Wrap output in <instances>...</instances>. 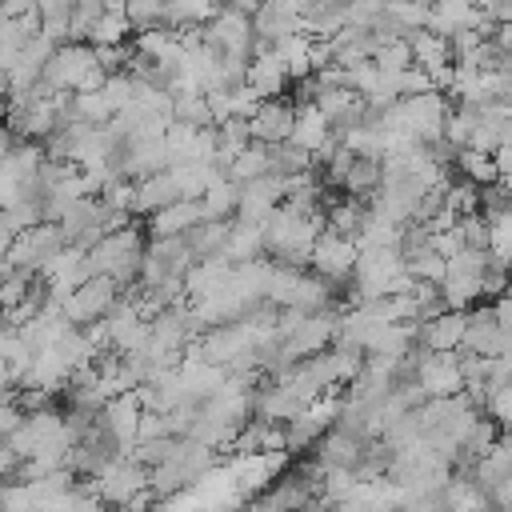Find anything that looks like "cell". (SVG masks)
Listing matches in <instances>:
<instances>
[{
	"instance_id": "obj_1",
	"label": "cell",
	"mask_w": 512,
	"mask_h": 512,
	"mask_svg": "<svg viewBox=\"0 0 512 512\" xmlns=\"http://www.w3.org/2000/svg\"><path fill=\"white\" fill-rule=\"evenodd\" d=\"M144 236H148V232H140V224H124V228L100 236V240L88 248L92 276L104 272V276H112L120 288H132V284L140 280V264H144V252H148Z\"/></svg>"
},
{
	"instance_id": "obj_2",
	"label": "cell",
	"mask_w": 512,
	"mask_h": 512,
	"mask_svg": "<svg viewBox=\"0 0 512 512\" xmlns=\"http://www.w3.org/2000/svg\"><path fill=\"white\" fill-rule=\"evenodd\" d=\"M64 244H72V240L64 236L60 220H40V224H32L28 232H20L12 244H4V268H28V272L40 276V268H44Z\"/></svg>"
},
{
	"instance_id": "obj_3",
	"label": "cell",
	"mask_w": 512,
	"mask_h": 512,
	"mask_svg": "<svg viewBox=\"0 0 512 512\" xmlns=\"http://www.w3.org/2000/svg\"><path fill=\"white\" fill-rule=\"evenodd\" d=\"M124 296V288L112 280V276H104V272H96V276H88L76 292H68L64 300H60V308H64V316L72 320V324H92V320H100V316H108L112 312V304Z\"/></svg>"
},
{
	"instance_id": "obj_4",
	"label": "cell",
	"mask_w": 512,
	"mask_h": 512,
	"mask_svg": "<svg viewBox=\"0 0 512 512\" xmlns=\"http://www.w3.org/2000/svg\"><path fill=\"white\" fill-rule=\"evenodd\" d=\"M336 320H340L336 308L304 312V320H300V324L284 336V344H280V348H284V360L296 364V360H308V356L332 348V344H336Z\"/></svg>"
},
{
	"instance_id": "obj_5",
	"label": "cell",
	"mask_w": 512,
	"mask_h": 512,
	"mask_svg": "<svg viewBox=\"0 0 512 512\" xmlns=\"http://www.w3.org/2000/svg\"><path fill=\"white\" fill-rule=\"evenodd\" d=\"M96 64H100V56H96V44H92V40H64V44L52 52V60H48L44 80H48L56 92H76L80 80L88 76V68H96Z\"/></svg>"
},
{
	"instance_id": "obj_6",
	"label": "cell",
	"mask_w": 512,
	"mask_h": 512,
	"mask_svg": "<svg viewBox=\"0 0 512 512\" xmlns=\"http://www.w3.org/2000/svg\"><path fill=\"white\" fill-rule=\"evenodd\" d=\"M204 44L220 48V52H232V56H252L256 48V28H252V16L224 4L208 24H204Z\"/></svg>"
},
{
	"instance_id": "obj_7",
	"label": "cell",
	"mask_w": 512,
	"mask_h": 512,
	"mask_svg": "<svg viewBox=\"0 0 512 512\" xmlns=\"http://www.w3.org/2000/svg\"><path fill=\"white\" fill-rule=\"evenodd\" d=\"M356 260H360V240L352 236H340L336 228H324L312 244V268L328 280H348L356 272Z\"/></svg>"
},
{
	"instance_id": "obj_8",
	"label": "cell",
	"mask_w": 512,
	"mask_h": 512,
	"mask_svg": "<svg viewBox=\"0 0 512 512\" xmlns=\"http://www.w3.org/2000/svg\"><path fill=\"white\" fill-rule=\"evenodd\" d=\"M88 276H92V264H88V248H84V244H64V248L40 268V280L48 284V292H52L56 300H64L68 292H76Z\"/></svg>"
},
{
	"instance_id": "obj_9",
	"label": "cell",
	"mask_w": 512,
	"mask_h": 512,
	"mask_svg": "<svg viewBox=\"0 0 512 512\" xmlns=\"http://www.w3.org/2000/svg\"><path fill=\"white\" fill-rule=\"evenodd\" d=\"M168 164H172V156H168L164 136H136V140H124V148H120V172L132 176V180L164 172Z\"/></svg>"
},
{
	"instance_id": "obj_10",
	"label": "cell",
	"mask_w": 512,
	"mask_h": 512,
	"mask_svg": "<svg viewBox=\"0 0 512 512\" xmlns=\"http://www.w3.org/2000/svg\"><path fill=\"white\" fill-rule=\"evenodd\" d=\"M284 196H288V180H284V176H276V172L256 176V180H248V184L240 188V212H236V216L264 224V220L284 204Z\"/></svg>"
},
{
	"instance_id": "obj_11",
	"label": "cell",
	"mask_w": 512,
	"mask_h": 512,
	"mask_svg": "<svg viewBox=\"0 0 512 512\" xmlns=\"http://www.w3.org/2000/svg\"><path fill=\"white\" fill-rule=\"evenodd\" d=\"M140 416H144V400H140L136 388L132 392H120V396H112L104 404V424H108V432L116 436V444L124 452H132L136 440H140Z\"/></svg>"
},
{
	"instance_id": "obj_12",
	"label": "cell",
	"mask_w": 512,
	"mask_h": 512,
	"mask_svg": "<svg viewBox=\"0 0 512 512\" xmlns=\"http://www.w3.org/2000/svg\"><path fill=\"white\" fill-rule=\"evenodd\" d=\"M248 504H252V508H308V504H320V496H316V488L292 468V472H280V476L268 484V492H256Z\"/></svg>"
},
{
	"instance_id": "obj_13",
	"label": "cell",
	"mask_w": 512,
	"mask_h": 512,
	"mask_svg": "<svg viewBox=\"0 0 512 512\" xmlns=\"http://www.w3.org/2000/svg\"><path fill=\"white\" fill-rule=\"evenodd\" d=\"M252 124V136L264 140V144H276V140H288L292 128H296V100H284V96H268L256 116L248 120Z\"/></svg>"
},
{
	"instance_id": "obj_14",
	"label": "cell",
	"mask_w": 512,
	"mask_h": 512,
	"mask_svg": "<svg viewBox=\"0 0 512 512\" xmlns=\"http://www.w3.org/2000/svg\"><path fill=\"white\" fill-rule=\"evenodd\" d=\"M464 328H468V308H444L432 320H420V344L432 352H452L464 344Z\"/></svg>"
},
{
	"instance_id": "obj_15",
	"label": "cell",
	"mask_w": 512,
	"mask_h": 512,
	"mask_svg": "<svg viewBox=\"0 0 512 512\" xmlns=\"http://www.w3.org/2000/svg\"><path fill=\"white\" fill-rule=\"evenodd\" d=\"M364 448H368V440H364V436H356V432H348V428L332 424V428L312 444V456H320L324 464L356 468V464L364 460Z\"/></svg>"
},
{
	"instance_id": "obj_16",
	"label": "cell",
	"mask_w": 512,
	"mask_h": 512,
	"mask_svg": "<svg viewBox=\"0 0 512 512\" xmlns=\"http://www.w3.org/2000/svg\"><path fill=\"white\" fill-rule=\"evenodd\" d=\"M200 220H204L200 200L180 196V200H172V204H164L160 212L148 216V240H152V236H184V232H192V224H200Z\"/></svg>"
},
{
	"instance_id": "obj_17",
	"label": "cell",
	"mask_w": 512,
	"mask_h": 512,
	"mask_svg": "<svg viewBox=\"0 0 512 512\" xmlns=\"http://www.w3.org/2000/svg\"><path fill=\"white\" fill-rule=\"evenodd\" d=\"M500 332H504V324H500L496 308H492V304H472V308H468V328H464V344H460V348L496 356Z\"/></svg>"
},
{
	"instance_id": "obj_18",
	"label": "cell",
	"mask_w": 512,
	"mask_h": 512,
	"mask_svg": "<svg viewBox=\"0 0 512 512\" xmlns=\"http://www.w3.org/2000/svg\"><path fill=\"white\" fill-rule=\"evenodd\" d=\"M264 252H268L264 224L260 220H244V216H232V228H228V240H224V256L232 264H244V260H260Z\"/></svg>"
},
{
	"instance_id": "obj_19",
	"label": "cell",
	"mask_w": 512,
	"mask_h": 512,
	"mask_svg": "<svg viewBox=\"0 0 512 512\" xmlns=\"http://www.w3.org/2000/svg\"><path fill=\"white\" fill-rule=\"evenodd\" d=\"M228 272H232V260L220 252V256H200L188 272H184V288H188V304H196V300H204V296H212L224 280H228Z\"/></svg>"
},
{
	"instance_id": "obj_20",
	"label": "cell",
	"mask_w": 512,
	"mask_h": 512,
	"mask_svg": "<svg viewBox=\"0 0 512 512\" xmlns=\"http://www.w3.org/2000/svg\"><path fill=\"white\" fill-rule=\"evenodd\" d=\"M248 84H252L264 100H268V96H284V88L292 84V76H288V64L276 56V48L252 56V64H248Z\"/></svg>"
},
{
	"instance_id": "obj_21",
	"label": "cell",
	"mask_w": 512,
	"mask_h": 512,
	"mask_svg": "<svg viewBox=\"0 0 512 512\" xmlns=\"http://www.w3.org/2000/svg\"><path fill=\"white\" fill-rule=\"evenodd\" d=\"M172 200H180V184H176L172 168L136 180V216H152V212H160Z\"/></svg>"
},
{
	"instance_id": "obj_22",
	"label": "cell",
	"mask_w": 512,
	"mask_h": 512,
	"mask_svg": "<svg viewBox=\"0 0 512 512\" xmlns=\"http://www.w3.org/2000/svg\"><path fill=\"white\" fill-rule=\"evenodd\" d=\"M240 180H232L228 172L220 176V180H212L208 184V192L200 196V208H204V216H212V220H232L236 212H240Z\"/></svg>"
},
{
	"instance_id": "obj_23",
	"label": "cell",
	"mask_w": 512,
	"mask_h": 512,
	"mask_svg": "<svg viewBox=\"0 0 512 512\" xmlns=\"http://www.w3.org/2000/svg\"><path fill=\"white\" fill-rule=\"evenodd\" d=\"M440 292L448 308H472L484 300V272H448L440 280Z\"/></svg>"
},
{
	"instance_id": "obj_24",
	"label": "cell",
	"mask_w": 512,
	"mask_h": 512,
	"mask_svg": "<svg viewBox=\"0 0 512 512\" xmlns=\"http://www.w3.org/2000/svg\"><path fill=\"white\" fill-rule=\"evenodd\" d=\"M408 40H412L416 64H424V68H440V64L456 60L452 56V40L444 32H436V28H416V32H408Z\"/></svg>"
},
{
	"instance_id": "obj_25",
	"label": "cell",
	"mask_w": 512,
	"mask_h": 512,
	"mask_svg": "<svg viewBox=\"0 0 512 512\" xmlns=\"http://www.w3.org/2000/svg\"><path fill=\"white\" fill-rule=\"evenodd\" d=\"M272 48H276V56L288 64V76H292V80L312 76V36H308V32H288V36L276 40Z\"/></svg>"
},
{
	"instance_id": "obj_26",
	"label": "cell",
	"mask_w": 512,
	"mask_h": 512,
	"mask_svg": "<svg viewBox=\"0 0 512 512\" xmlns=\"http://www.w3.org/2000/svg\"><path fill=\"white\" fill-rule=\"evenodd\" d=\"M380 180H384V156H360V152H356V160H352V168H348V176H344V192L368 200V196L380 188Z\"/></svg>"
},
{
	"instance_id": "obj_27",
	"label": "cell",
	"mask_w": 512,
	"mask_h": 512,
	"mask_svg": "<svg viewBox=\"0 0 512 512\" xmlns=\"http://www.w3.org/2000/svg\"><path fill=\"white\" fill-rule=\"evenodd\" d=\"M368 212H372V204L348 192V200H336V204L328 208V228H336L340 236H352V240H356V236L364 232Z\"/></svg>"
},
{
	"instance_id": "obj_28",
	"label": "cell",
	"mask_w": 512,
	"mask_h": 512,
	"mask_svg": "<svg viewBox=\"0 0 512 512\" xmlns=\"http://www.w3.org/2000/svg\"><path fill=\"white\" fill-rule=\"evenodd\" d=\"M224 4L216 0H164V24L188 28V24H208Z\"/></svg>"
},
{
	"instance_id": "obj_29",
	"label": "cell",
	"mask_w": 512,
	"mask_h": 512,
	"mask_svg": "<svg viewBox=\"0 0 512 512\" xmlns=\"http://www.w3.org/2000/svg\"><path fill=\"white\" fill-rule=\"evenodd\" d=\"M268 172H272V152H268L264 140H252V144L228 164V176L240 180V184H248V180H256V176H268Z\"/></svg>"
},
{
	"instance_id": "obj_30",
	"label": "cell",
	"mask_w": 512,
	"mask_h": 512,
	"mask_svg": "<svg viewBox=\"0 0 512 512\" xmlns=\"http://www.w3.org/2000/svg\"><path fill=\"white\" fill-rule=\"evenodd\" d=\"M456 168H460V176L476 180L480 188L500 180V164H496V156L484 152V148H456Z\"/></svg>"
},
{
	"instance_id": "obj_31",
	"label": "cell",
	"mask_w": 512,
	"mask_h": 512,
	"mask_svg": "<svg viewBox=\"0 0 512 512\" xmlns=\"http://www.w3.org/2000/svg\"><path fill=\"white\" fill-rule=\"evenodd\" d=\"M228 228H232V220H212V216H204L200 224H192L188 244H192L196 260L200 256H220L224 252V240H228Z\"/></svg>"
},
{
	"instance_id": "obj_32",
	"label": "cell",
	"mask_w": 512,
	"mask_h": 512,
	"mask_svg": "<svg viewBox=\"0 0 512 512\" xmlns=\"http://www.w3.org/2000/svg\"><path fill=\"white\" fill-rule=\"evenodd\" d=\"M220 128V152H216V164H232L256 136H252V124L244 120V116H232V120H224V124H216Z\"/></svg>"
},
{
	"instance_id": "obj_33",
	"label": "cell",
	"mask_w": 512,
	"mask_h": 512,
	"mask_svg": "<svg viewBox=\"0 0 512 512\" xmlns=\"http://www.w3.org/2000/svg\"><path fill=\"white\" fill-rule=\"evenodd\" d=\"M40 220H44V200H20V204L4 208V220H0V228H4V244H12L20 232H28V228L40 224Z\"/></svg>"
},
{
	"instance_id": "obj_34",
	"label": "cell",
	"mask_w": 512,
	"mask_h": 512,
	"mask_svg": "<svg viewBox=\"0 0 512 512\" xmlns=\"http://www.w3.org/2000/svg\"><path fill=\"white\" fill-rule=\"evenodd\" d=\"M128 32H136V24L128 20V12L124 8H108L100 20H96V28H92V44H128Z\"/></svg>"
},
{
	"instance_id": "obj_35",
	"label": "cell",
	"mask_w": 512,
	"mask_h": 512,
	"mask_svg": "<svg viewBox=\"0 0 512 512\" xmlns=\"http://www.w3.org/2000/svg\"><path fill=\"white\" fill-rule=\"evenodd\" d=\"M408 272H412L416 280H432V284H440V280L448 276V256H444L436 244H424V248H416V252L408 256Z\"/></svg>"
},
{
	"instance_id": "obj_36",
	"label": "cell",
	"mask_w": 512,
	"mask_h": 512,
	"mask_svg": "<svg viewBox=\"0 0 512 512\" xmlns=\"http://www.w3.org/2000/svg\"><path fill=\"white\" fill-rule=\"evenodd\" d=\"M72 116L76 120H88V124H108L116 116V108L108 104L104 88H96V92H72Z\"/></svg>"
},
{
	"instance_id": "obj_37",
	"label": "cell",
	"mask_w": 512,
	"mask_h": 512,
	"mask_svg": "<svg viewBox=\"0 0 512 512\" xmlns=\"http://www.w3.org/2000/svg\"><path fill=\"white\" fill-rule=\"evenodd\" d=\"M172 116L184 120V124H196V128L216 124V120H212V108H208V92H176Z\"/></svg>"
},
{
	"instance_id": "obj_38",
	"label": "cell",
	"mask_w": 512,
	"mask_h": 512,
	"mask_svg": "<svg viewBox=\"0 0 512 512\" xmlns=\"http://www.w3.org/2000/svg\"><path fill=\"white\" fill-rule=\"evenodd\" d=\"M376 64L384 72H404L408 64H416V52H412V40L408 36H396V40H384L376 48Z\"/></svg>"
},
{
	"instance_id": "obj_39",
	"label": "cell",
	"mask_w": 512,
	"mask_h": 512,
	"mask_svg": "<svg viewBox=\"0 0 512 512\" xmlns=\"http://www.w3.org/2000/svg\"><path fill=\"white\" fill-rule=\"evenodd\" d=\"M456 228H460V236H464L468 248H492V220H488L484 208L464 212V216L456 220Z\"/></svg>"
},
{
	"instance_id": "obj_40",
	"label": "cell",
	"mask_w": 512,
	"mask_h": 512,
	"mask_svg": "<svg viewBox=\"0 0 512 512\" xmlns=\"http://www.w3.org/2000/svg\"><path fill=\"white\" fill-rule=\"evenodd\" d=\"M176 444H180V436H176V432H164V436H144V440H136L132 456H136V460H144L148 468H156L160 460H168V456L176 452Z\"/></svg>"
},
{
	"instance_id": "obj_41",
	"label": "cell",
	"mask_w": 512,
	"mask_h": 512,
	"mask_svg": "<svg viewBox=\"0 0 512 512\" xmlns=\"http://www.w3.org/2000/svg\"><path fill=\"white\" fill-rule=\"evenodd\" d=\"M108 12V0H76V12H72V40H88L96 20Z\"/></svg>"
},
{
	"instance_id": "obj_42",
	"label": "cell",
	"mask_w": 512,
	"mask_h": 512,
	"mask_svg": "<svg viewBox=\"0 0 512 512\" xmlns=\"http://www.w3.org/2000/svg\"><path fill=\"white\" fill-rule=\"evenodd\" d=\"M380 76H384V68L376 64V56L348 64V84H352L360 96H372V92H376V84H380Z\"/></svg>"
},
{
	"instance_id": "obj_43",
	"label": "cell",
	"mask_w": 512,
	"mask_h": 512,
	"mask_svg": "<svg viewBox=\"0 0 512 512\" xmlns=\"http://www.w3.org/2000/svg\"><path fill=\"white\" fill-rule=\"evenodd\" d=\"M124 12H128V20H132L136 28L160 24V20H164V0H128Z\"/></svg>"
},
{
	"instance_id": "obj_44",
	"label": "cell",
	"mask_w": 512,
	"mask_h": 512,
	"mask_svg": "<svg viewBox=\"0 0 512 512\" xmlns=\"http://www.w3.org/2000/svg\"><path fill=\"white\" fill-rule=\"evenodd\" d=\"M488 416L500 420V428H512V384H500L488 392V404H484Z\"/></svg>"
},
{
	"instance_id": "obj_45",
	"label": "cell",
	"mask_w": 512,
	"mask_h": 512,
	"mask_svg": "<svg viewBox=\"0 0 512 512\" xmlns=\"http://www.w3.org/2000/svg\"><path fill=\"white\" fill-rule=\"evenodd\" d=\"M400 88H404V96H416V92H432L436 84H432V72L424 64H408L400 72Z\"/></svg>"
},
{
	"instance_id": "obj_46",
	"label": "cell",
	"mask_w": 512,
	"mask_h": 512,
	"mask_svg": "<svg viewBox=\"0 0 512 512\" xmlns=\"http://www.w3.org/2000/svg\"><path fill=\"white\" fill-rule=\"evenodd\" d=\"M492 156H496V164H500V184H508V188H512V140H508V144H500Z\"/></svg>"
},
{
	"instance_id": "obj_47",
	"label": "cell",
	"mask_w": 512,
	"mask_h": 512,
	"mask_svg": "<svg viewBox=\"0 0 512 512\" xmlns=\"http://www.w3.org/2000/svg\"><path fill=\"white\" fill-rule=\"evenodd\" d=\"M492 40H496V44H500V48H504V52H508V56H512V24H500V28H496V36H492Z\"/></svg>"
},
{
	"instance_id": "obj_48",
	"label": "cell",
	"mask_w": 512,
	"mask_h": 512,
	"mask_svg": "<svg viewBox=\"0 0 512 512\" xmlns=\"http://www.w3.org/2000/svg\"><path fill=\"white\" fill-rule=\"evenodd\" d=\"M500 444H504V448L512 452V428H504V432H500Z\"/></svg>"
}]
</instances>
